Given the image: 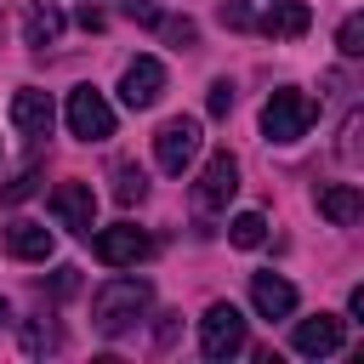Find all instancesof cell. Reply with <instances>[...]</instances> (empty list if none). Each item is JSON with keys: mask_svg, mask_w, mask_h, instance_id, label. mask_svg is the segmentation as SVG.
<instances>
[{"mask_svg": "<svg viewBox=\"0 0 364 364\" xmlns=\"http://www.w3.org/2000/svg\"><path fill=\"white\" fill-rule=\"evenodd\" d=\"M307 23H313V11H307L301 0H279L267 17H256V28H262L267 40H301V34H307Z\"/></svg>", "mask_w": 364, "mask_h": 364, "instance_id": "13", "label": "cell"}, {"mask_svg": "<svg viewBox=\"0 0 364 364\" xmlns=\"http://www.w3.org/2000/svg\"><path fill=\"white\" fill-rule=\"evenodd\" d=\"M336 46H341V57H364V17H347L336 28Z\"/></svg>", "mask_w": 364, "mask_h": 364, "instance_id": "20", "label": "cell"}, {"mask_svg": "<svg viewBox=\"0 0 364 364\" xmlns=\"http://www.w3.org/2000/svg\"><path fill=\"white\" fill-rule=\"evenodd\" d=\"M233 193H239V159L222 148V154H210V159H205L199 188H193V205H199V210H222Z\"/></svg>", "mask_w": 364, "mask_h": 364, "instance_id": "7", "label": "cell"}, {"mask_svg": "<svg viewBox=\"0 0 364 364\" xmlns=\"http://www.w3.org/2000/svg\"><path fill=\"white\" fill-rule=\"evenodd\" d=\"M68 131L80 136V142H108L114 136V108H108V97L102 91H91V85H80V91H68Z\"/></svg>", "mask_w": 364, "mask_h": 364, "instance_id": "5", "label": "cell"}, {"mask_svg": "<svg viewBox=\"0 0 364 364\" xmlns=\"http://www.w3.org/2000/svg\"><path fill=\"white\" fill-rule=\"evenodd\" d=\"M199 353L205 358H233L245 353V313L233 301H210L199 318Z\"/></svg>", "mask_w": 364, "mask_h": 364, "instance_id": "3", "label": "cell"}, {"mask_svg": "<svg viewBox=\"0 0 364 364\" xmlns=\"http://www.w3.org/2000/svg\"><path fill=\"white\" fill-rule=\"evenodd\" d=\"M159 28H165V40H171V46H193V34H199V28L188 23V17H171V23L159 17Z\"/></svg>", "mask_w": 364, "mask_h": 364, "instance_id": "25", "label": "cell"}, {"mask_svg": "<svg viewBox=\"0 0 364 364\" xmlns=\"http://www.w3.org/2000/svg\"><path fill=\"white\" fill-rule=\"evenodd\" d=\"M205 108H210L216 119H228V114H233V80H216L210 97H205Z\"/></svg>", "mask_w": 364, "mask_h": 364, "instance_id": "22", "label": "cell"}, {"mask_svg": "<svg viewBox=\"0 0 364 364\" xmlns=\"http://www.w3.org/2000/svg\"><path fill=\"white\" fill-rule=\"evenodd\" d=\"M341 318L336 313H318V318H301L296 324V336H290V347L301 353V358H330V353H341Z\"/></svg>", "mask_w": 364, "mask_h": 364, "instance_id": "11", "label": "cell"}, {"mask_svg": "<svg viewBox=\"0 0 364 364\" xmlns=\"http://www.w3.org/2000/svg\"><path fill=\"white\" fill-rule=\"evenodd\" d=\"M228 28H256V11H250V0H222V11H216Z\"/></svg>", "mask_w": 364, "mask_h": 364, "instance_id": "21", "label": "cell"}, {"mask_svg": "<svg viewBox=\"0 0 364 364\" xmlns=\"http://www.w3.org/2000/svg\"><path fill=\"white\" fill-rule=\"evenodd\" d=\"M347 313L364 324V284H353V296H347Z\"/></svg>", "mask_w": 364, "mask_h": 364, "instance_id": "28", "label": "cell"}, {"mask_svg": "<svg viewBox=\"0 0 364 364\" xmlns=\"http://www.w3.org/2000/svg\"><path fill=\"white\" fill-rule=\"evenodd\" d=\"M250 301L262 318H290L296 313V284L279 273H250Z\"/></svg>", "mask_w": 364, "mask_h": 364, "instance_id": "12", "label": "cell"}, {"mask_svg": "<svg viewBox=\"0 0 364 364\" xmlns=\"http://www.w3.org/2000/svg\"><path fill=\"white\" fill-rule=\"evenodd\" d=\"M91 250H97V262H102V267H136V262L154 250V239H148L136 222H114V228H97Z\"/></svg>", "mask_w": 364, "mask_h": 364, "instance_id": "6", "label": "cell"}, {"mask_svg": "<svg viewBox=\"0 0 364 364\" xmlns=\"http://www.w3.org/2000/svg\"><path fill=\"white\" fill-rule=\"evenodd\" d=\"M193 154H199V119L176 114V119H165V125L154 131V159H159L165 176H182V171L193 165Z\"/></svg>", "mask_w": 364, "mask_h": 364, "instance_id": "4", "label": "cell"}, {"mask_svg": "<svg viewBox=\"0 0 364 364\" xmlns=\"http://www.w3.org/2000/svg\"><path fill=\"white\" fill-rule=\"evenodd\" d=\"M313 119H318V108H313V97L307 91H273L267 102H262V136L267 142H301L307 131H313Z\"/></svg>", "mask_w": 364, "mask_h": 364, "instance_id": "2", "label": "cell"}, {"mask_svg": "<svg viewBox=\"0 0 364 364\" xmlns=\"http://www.w3.org/2000/svg\"><path fill=\"white\" fill-rule=\"evenodd\" d=\"M80 28L97 34V28H102V11H97V6H80Z\"/></svg>", "mask_w": 364, "mask_h": 364, "instance_id": "27", "label": "cell"}, {"mask_svg": "<svg viewBox=\"0 0 364 364\" xmlns=\"http://www.w3.org/2000/svg\"><path fill=\"white\" fill-rule=\"evenodd\" d=\"M119 11H125L131 23H142V28H159V6H154V0H125Z\"/></svg>", "mask_w": 364, "mask_h": 364, "instance_id": "24", "label": "cell"}, {"mask_svg": "<svg viewBox=\"0 0 364 364\" xmlns=\"http://www.w3.org/2000/svg\"><path fill=\"white\" fill-rule=\"evenodd\" d=\"M318 216H330L336 228H353L364 216V193L353 182H330V188H318Z\"/></svg>", "mask_w": 364, "mask_h": 364, "instance_id": "14", "label": "cell"}, {"mask_svg": "<svg viewBox=\"0 0 364 364\" xmlns=\"http://www.w3.org/2000/svg\"><path fill=\"white\" fill-rule=\"evenodd\" d=\"M34 188H40V165H23V171H17V176L0 188V205H23Z\"/></svg>", "mask_w": 364, "mask_h": 364, "instance_id": "19", "label": "cell"}, {"mask_svg": "<svg viewBox=\"0 0 364 364\" xmlns=\"http://www.w3.org/2000/svg\"><path fill=\"white\" fill-rule=\"evenodd\" d=\"M165 91V63L159 57H131L125 74H119V102L125 108H154Z\"/></svg>", "mask_w": 364, "mask_h": 364, "instance_id": "9", "label": "cell"}, {"mask_svg": "<svg viewBox=\"0 0 364 364\" xmlns=\"http://www.w3.org/2000/svg\"><path fill=\"white\" fill-rule=\"evenodd\" d=\"M57 34H63V11L51 0H34L28 17H23V40L28 46H57Z\"/></svg>", "mask_w": 364, "mask_h": 364, "instance_id": "16", "label": "cell"}, {"mask_svg": "<svg viewBox=\"0 0 364 364\" xmlns=\"http://www.w3.org/2000/svg\"><path fill=\"white\" fill-rule=\"evenodd\" d=\"M148 301H154L148 279H108L91 296V324L102 336H125V330H136V318L148 313Z\"/></svg>", "mask_w": 364, "mask_h": 364, "instance_id": "1", "label": "cell"}, {"mask_svg": "<svg viewBox=\"0 0 364 364\" xmlns=\"http://www.w3.org/2000/svg\"><path fill=\"white\" fill-rule=\"evenodd\" d=\"M142 193H148L142 165H114V199H119V205H136Z\"/></svg>", "mask_w": 364, "mask_h": 364, "instance_id": "18", "label": "cell"}, {"mask_svg": "<svg viewBox=\"0 0 364 364\" xmlns=\"http://www.w3.org/2000/svg\"><path fill=\"white\" fill-rule=\"evenodd\" d=\"M51 228H40V222H11L6 228V250L17 256V262H46L51 256Z\"/></svg>", "mask_w": 364, "mask_h": 364, "instance_id": "15", "label": "cell"}, {"mask_svg": "<svg viewBox=\"0 0 364 364\" xmlns=\"http://www.w3.org/2000/svg\"><path fill=\"white\" fill-rule=\"evenodd\" d=\"M74 284H80V267H57V279H51V296H74Z\"/></svg>", "mask_w": 364, "mask_h": 364, "instance_id": "26", "label": "cell"}, {"mask_svg": "<svg viewBox=\"0 0 364 364\" xmlns=\"http://www.w3.org/2000/svg\"><path fill=\"white\" fill-rule=\"evenodd\" d=\"M228 239H233L239 250H256V245L267 239V216H262V210H239V216L228 222Z\"/></svg>", "mask_w": 364, "mask_h": 364, "instance_id": "17", "label": "cell"}, {"mask_svg": "<svg viewBox=\"0 0 364 364\" xmlns=\"http://www.w3.org/2000/svg\"><path fill=\"white\" fill-rule=\"evenodd\" d=\"M23 347H28V353H51V347H57V330H51V324H23Z\"/></svg>", "mask_w": 364, "mask_h": 364, "instance_id": "23", "label": "cell"}, {"mask_svg": "<svg viewBox=\"0 0 364 364\" xmlns=\"http://www.w3.org/2000/svg\"><path fill=\"white\" fill-rule=\"evenodd\" d=\"M6 318H11V307H6V301H0V324H6Z\"/></svg>", "mask_w": 364, "mask_h": 364, "instance_id": "29", "label": "cell"}, {"mask_svg": "<svg viewBox=\"0 0 364 364\" xmlns=\"http://www.w3.org/2000/svg\"><path fill=\"white\" fill-rule=\"evenodd\" d=\"M51 119H57V108H51V97H46V91L23 85V91L11 97V125H17V136L40 142V136H51Z\"/></svg>", "mask_w": 364, "mask_h": 364, "instance_id": "10", "label": "cell"}, {"mask_svg": "<svg viewBox=\"0 0 364 364\" xmlns=\"http://www.w3.org/2000/svg\"><path fill=\"white\" fill-rule=\"evenodd\" d=\"M51 216L68 233H85L91 239V228H97V193H91V182H57L51 188Z\"/></svg>", "mask_w": 364, "mask_h": 364, "instance_id": "8", "label": "cell"}]
</instances>
